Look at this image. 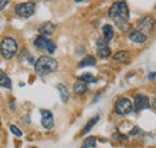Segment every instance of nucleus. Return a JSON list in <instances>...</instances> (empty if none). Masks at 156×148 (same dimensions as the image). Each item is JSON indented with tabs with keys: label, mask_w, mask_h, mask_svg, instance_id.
<instances>
[{
	"label": "nucleus",
	"mask_w": 156,
	"mask_h": 148,
	"mask_svg": "<svg viewBox=\"0 0 156 148\" xmlns=\"http://www.w3.org/2000/svg\"><path fill=\"white\" fill-rule=\"evenodd\" d=\"M79 81L80 82H84V83H91V82H95V77L93 74H83L80 77H79Z\"/></svg>",
	"instance_id": "21"
},
{
	"label": "nucleus",
	"mask_w": 156,
	"mask_h": 148,
	"mask_svg": "<svg viewBox=\"0 0 156 148\" xmlns=\"http://www.w3.org/2000/svg\"><path fill=\"white\" fill-rule=\"evenodd\" d=\"M155 25H156V22L155 19H154V17L147 16V17H144V18L142 19V22L139 24V31H142L147 36L148 34H150L154 30Z\"/></svg>",
	"instance_id": "7"
},
{
	"label": "nucleus",
	"mask_w": 156,
	"mask_h": 148,
	"mask_svg": "<svg viewBox=\"0 0 156 148\" xmlns=\"http://www.w3.org/2000/svg\"><path fill=\"white\" fill-rule=\"evenodd\" d=\"M0 86L4 87V88H7V89L12 87L10 77L6 75V72H4L1 69H0Z\"/></svg>",
	"instance_id": "16"
},
{
	"label": "nucleus",
	"mask_w": 156,
	"mask_h": 148,
	"mask_svg": "<svg viewBox=\"0 0 156 148\" xmlns=\"http://www.w3.org/2000/svg\"><path fill=\"white\" fill-rule=\"evenodd\" d=\"M96 51L101 58H107L111 56V48L108 46V42L103 39H98L96 41Z\"/></svg>",
	"instance_id": "9"
},
{
	"label": "nucleus",
	"mask_w": 156,
	"mask_h": 148,
	"mask_svg": "<svg viewBox=\"0 0 156 148\" xmlns=\"http://www.w3.org/2000/svg\"><path fill=\"white\" fill-rule=\"evenodd\" d=\"M10 129H11V131L13 132V135H16V136H18V137H20V136L23 135V132H22V131H20L16 125H11V127H10Z\"/></svg>",
	"instance_id": "22"
},
{
	"label": "nucleus",
	"mask_w": 156,
	"mask_h": 148,
	"mask_svg": "<svg viewBox=\"0 0 156 148\" xmlns=\"http://www.w3.org/2000/svg\"><path fill=\"white\" fill-rule=\"evenodd\" d=\"M57 88H58L59 93H60V98H61V100H62L64 102H66V101L69 100V98H70V92H69L67 87L64 86V84H58Z\"/></svg>",
	"instance_id": "17"
},
{
	"label": "nucleus",
	"mask_w": 156,
	"mask_h": 148,
	"mask_svg": "<svg viewBox=\"0 0 156 148\" xmlns=\"http://www.w3.org/2000/svg\"><path fill=\"white\" fill-rule=\"evenodd\" d=\"M88 91V86H87V83H84V82H80V81H78L75 83V86H73V92L78 94V95H80V94H84V93Z\"/></svg>",
	"instance_id": "18"
},
{
	"label": "nucleus",
	"mask_w": 156,
	"mask_h": 148,
	"mask_svg": "<svg viewBox=\"0 0 156 148\" xmlns=\"http://www.w3.org/2000/svg\"><path fill=\"white\" fill-rule=\"evenodd\" d=\"M155 92H156V88H155Z\"/></svg>",
	"instance_id": "27"
},
{
	"label": "nucleus",
	"mask_w": 156,
	"mask_h": 148,
	"mask_svg": "<svg viewBox=\"0 0 156 148\" xmlns=\"http://www.w3.org/2000/svg\"><path fill=\"white\" fill-rule=\"evenodd\" d=\"M57 69H58V61L51 57H41L35 63V71L40 76L52 74V72L57 71Z\"/></svg>",
	"instance_id": "2"
},
{
	"label": "nucleus",
	"mask_w": 156,
	"mask_h": 148,
	"mask_svg": "<svg viewBox=\"0 0 156 148\" xmlns=\"http://www.w3.org/2000/svg\"><path fill=\"white\" fill-rule=\"evenodd\" d=\"M113 59L115 61H119V63H126L130 59V53L127 51H119L114 54Z\"/></svg>",
	"instance_id": "15"
},
{
	"label": "nucleus",
	"mask_w": 156,
	"mask_h": 148,
	"mask_svg": "<svg viewBox=\"0 0 156 148\" xmlns=\"http://www.w3.org/2000/svg\"><path fill=\"white\" fill-rule=\"evenodd\" d=\"M34 45H35L39 50L47 51L48 53H53V52L55 51V43H54L52 40L47 39L46 36H42V35H40V36H37L35 39Z\"/></svg>",
	"instance_id": "6"
},
{
	"label": "nucleus",
	"mask_w": 156,
	"mask_h": 148,
	"mask_svg": "<svg viewBox=\"0 0 156 148\" xmlns=\"http://www.w3.org/2000/svg\"><path fill=\"white\" fill-rule=\"evenodd\" d=\"M95 146H96V137L89 136L84 140V143L82 145V148H94Z\"/></svg>",
	"instance_id": "20"
},
{
	"label": "nucleus",
	"mask_w": 156,
	"mask_h": 148,
	"mask_svg": "<svg viewBox=\"0 0 156 148\" xmlns=\"http://www.w3.org/2000/svg\"><path fill=\"white\" fill-rule=\"evenodd\" d=\"M155 9H156V5H155Z\"/></svg>",
	"instance_id": "28"
},
{
	"label": "nucleus",
	"mask_w": 156,
	"mask_h": 148,
	"mask_svg": "<svg viewBox=\"0 0 156 148\" xmlns=\"http://www.w3.org/2000/svg\"><path fill=\"white\" fill-rule=\"evenodd\" d=\"M149 78H150V80H154V78H156V72H150V75H149Z\"/></svg>",
	"instance_id": "25"
},
{
	"label": "nucleus",
	"mask_w": 156,
	"mask_h": 148,
	"mask_svg": "<svg viewBox=\"0 0 156 148\" xmlns=\"http://www.w3.org/2000/svg\"><path fill=\"white\" fill-rule=\"evenodd\" d=\"M96 64V59L93 56H85L78 64V68H84V66H94Z\"/></svg>",
	"instance_id": "14"
},
{
	"label": "nucleus",
	"mask_w": 156,
	"mask_h": 148,
	"mask_svg": "<svg viewBox=\"0 0 156 148\" xmlns=\"http://www.w3.org/2000/svg\"><path fill=\"white\" fill-rule=\"evenodd\" d=\"M40 34L42 36H47V35H52L55 31V25L52 22H46L43 24H41V27L39 28Z\"/></svg>",
	"instance_id": "11"
},
{
	"label": "nucleus",
	"mask_w": 156,
	"mask_h": 148,
	"mask_svg": "<svg viewBox=\"0 0 156 148\" xmlns=\"http://www.w3.org/2000/svg\"><path fill=\"white\" fill-rule=\"evenodd\" d=\"M129 37H130V40L132 42H136V43H144L147 41V39H148L142 31H139V30H132L129 34Z\"/></svg>",
	"instance_id": "12"
},
{
	"label": "nucleus",
	"mask_w": 156,
	"mask_h": 148,
	"mask_svg": "<svg viewBox=\"0 0 156 148\" xmlns=\"http://www.w3.org/2000/svg\"><path fill=\"white\" fill-rule=\"evenodd\" d=\"M150 107V101L148 99V96L145 95H142V94H138L135 99V104H133V110L136 112H140L145 109H149Z\"/></svg>",
	"instance_id": "8"
},
{
	"label": "nucleus",
	"mask_w": 156,
	"mask_h": 148,
	"mask_svg": "<svg viewBox=\"0 0 156 148\" xmlns=\"http://www.w3.org/2000/svg\"><path fill=\"white\" fill-rule=\"evenodd\" d=\"M108 16L117 23L119 29L125 30L126 29V22L129 20V17H130L127 4L125 1H117V2H114L109 7Z\"/></svg>",
	"instance_id": "1"
},
{
	"label": "nucleus",
	"mask_w": 156,
	"mask_h": 148,
	"mask_svg": "<svg viewBox=\"0 0 156 148\" xmlns=\"http://www.w3.org/2000/svg\"><path fill=\"white\" fill-rule=\"evenodd\" d=\"M153 106H154V107L156 109V98L154 99V101H153Z\"/></svg>",
	"instance_id": "26"
},
{
	"label": "nucleus",
	"mask_w": 156,
	"mask_h": 148,
	"mask_svg": "<svg viewBox=\"0 0 156 148\" xmlns=\"http://www.w3.org/2000/svg\"><path fill=\"white\" fill-rule=\"evenodd\" d=\"M102 34H103V40H106L107 42L111 41L114 36V30L113 27L111 24H105L102 27Z\"/></svg>",
	"instance_id": "13"
},
{
	"label": "nucleus",
	"mask_w": 156,
	"mask_h": 148,
	"mask_svg": "<svg viewBox=\"0 0 156 148\" xmlns=\"http://www.w3.org/2000/svg\"><path fill=\"white\" fill-rule=\"evenodd\" d=\"M98 119H100V117H98V116H95L94 118H91V119L85 124V127H84L83 131L80 132V135H85V134H88V132L91 130V128H93V127H94V125L98 122Z\"/></svg>",
	"instance_id": "19"
},
{
	"label": "nucleus",
	"mask_w": 156,
	"mask_h": 148,
	"mask_svg": "<svg viewBox=\"0 0 156 148\" xmlns=\"http://www.w3.org/2000/svg\"><path fill=\"white\" fill-rule=\"evenodd\" d=\"M18 50V43L12 37H5L0 42V53L5 59H11L13 56H16Z\"/></svg>",
	"instance_id": "3"
},
{
	"label": "nucleus",
	"mask_w": 156,
	"mask_h": 148,
	"mask_svg": "<svg viewBox=\"0 0 156 148\" xmlns=\"http://www.w3.org/2000/svg\"><path fill=\"white\" fill-rule=\"evenodd\" d=\"M114 110L118 114H129L133 111V104L127 98H121L115 102Z\"/></svg>",
	"instance_id": "5"
},
{
	"label": "nucleus",
	"mask_w": 156,
	"mask_h": 148,
	"mask_svg": "<svg viewBox=\"0 0 156 148\" xmlns=\"http://www.w3.org/2000/svg\"><path fill=\"white\" fill-rule=\"evenodd\" d=\"M9 4V1L7 0H0V11L1 10H4L5 9V6Z\"/></svg>",
	"instance_id": "24"
},
{
	"label": "nucleus",
	"mask_w": 156,
	"mask_h": 148,
	"mask_svg": "<svg viewBox=\"0 0 156 148\" xmlns=\"http://www.w3.org/2000/svg\"><path fill=\"white\" fill-rule=\"evenodd\" d=\"M35 12V4L31 2V1H28V2H23V4H18L16 6V13L23 17V18H29L34 15Z\"/></svg>",
	"instance_id": "4"
},
{
	"label": "nucleus",
	"mask_w": 156,
	"mask_h": 148,
	"mask_svg": "<svg viewBox=\"0 0 156 148\" xmlns=\"http://www.w3.org/2000/svg\"><path fill=\"white\" fill-rule=\"evenodd\" d=\"M114 139H118V140H127V136H125V135H121V134H117V135H114Z\"/></svg>",
	"instance_id": "23"
},
{
	"label": "nucleus",
	"mask_w": 156,
	"mask_h": 148,
	"mask_svg": "<svg viewBox=\"0 0 156 148\" xmlns=\"http://www.w3.org/2000/svg\"><path fill=\"white\" fill-rule=\"evenodd\" d=\"M41 123L42 125L46 128V129H52L53 125H54V119H53V114L52 112L48 111V110H41Z\"/></svg>",
	"instance_id": "10"
}]
</instances>
